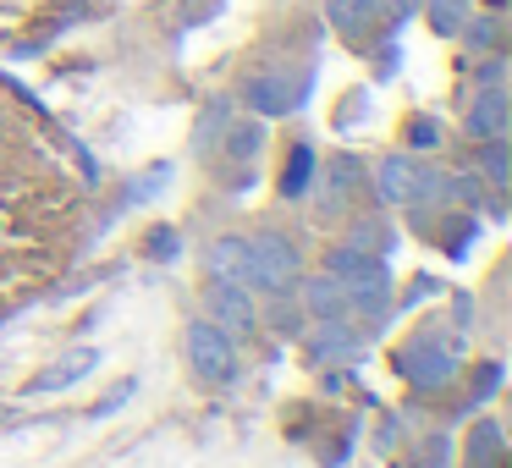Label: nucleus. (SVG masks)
I'll use <instances>...</instances> for the list:
<instances>
[{
  "label": "nucleus",
  "mask_w": 512,
  "mask_h": 468,
  "mask_svg": "<svg viewBox=\"0 0 512 468\" xmlns=\"http://www.w3.org/2000/svg\"><path fill=\"white\" fill-rule=\"evenodd\" d=\"M309 78H292V72H265V78L248 83V111L254 116H287L292 105H303Z\"/></svg>",
  "instance_id": "nucleus-3"
},
{
  "label": "nucleus",
  "mask_w": 512,
  "mask_h": 468,
  "mask_svg": "<svg viewBox=\"0 0 512 468\" xmlns=\"http://www.w3.org/2000/svg\"><path fill=\"white\" fill-rule=\"evenodd\" d=\"M413 177H419V166H413L408 155H391L386 166H380V199L386 204H413Z\"/></svg>",
  "instance_id": "nucleus-10"
},
{
  "label": "nucleus",
  "mask_w": 512,
  "mask_h": 468,
  "mask_svg": "<svg viewBox=\"0 0 512 468\" xmlns=\"http://www.w3.org/2000/svg\"><path fill=\"white\" fill-rule=\"evenodd\" d=\"M430 23L435 34H457L468 23V0H430Z\"/></svg>",
  "instance_id": "nucleus-15"
},
{
  "label": "nucleus",
  "mask_w": 512,
  "mask_h": 468,
  "mask_svg": "<svg viewBox=\"0 0 512 468\" xmlns=\"http://www.w3.org/2000/svg\"><path fill=\"white\" fill-rule=\"evenodd\" d=\"M204 276L215 287H248V243L243 237H221L204 248Z\"/></svg>",
  "instance_id": "nucleus-5"
},
{
  "label": "nucleus",
  "mask_w": 512,
  "mask_h": 468,
  "mask_svg": "<svg viewBox=\"0 0 512 468\" xmlns=\"http://www.w3.org/2000/svg\"><path fill=\"white\" fill-rule=\"evenodd\" d=\"M353 188H358V166H353V160H342V166L331 171V193H336V199H347Z\"/></svg>",
  "instance_id": "nucleus-18"
},
{
  "label": "nucleus",
  "mask_w": 512,
  "mask_h": 468,
  "mask_svg": "<svg viewBox=\"0 0 512 468\" xmlns=\"http://www.w3.org/2000/svg\"><path fill=\"white\" fill-rule=\"evenodd\" d=\"M386 292H391L386 259H380V265H369L358 281H347V303H353L358 314H386Z\"/></svg>",
  "instance_id": "nucleus-8"
},
{
  "label": "nucleus",
  "mask_w": 512,
  "mask_h": 468,
  "mask_svg": "<svg viewBox=\"0 0 512 468\" xmlns=\"http://www.w3.org/2000/svg\"><path fill=\"white\" fill-rule=\"evenodd\" d=\"M435 138H441V133H435V122H419V127H413V144H435Z\"/></svg>",
  "instance_id": "nucleus-21"
},
{
  "label": "nucleus",
  "mask_w": 512,
  "mask_h": 468,
  "mask_svg": "<svg viewBox=\"0 0 512 468\" xmlns=\"http://www.w3.org/2000/svg\"><path fill=\"white\" fill-rule=\"evenodd\" d=\"M149 254H155V259H177V232H155V237H149Z\"/></svg>",
  "instance_id": "nucleus-20"
},
{
  "label": "nucleus",
  "mask_w": 512,
  "mask_h": 468,
  "mask_svg": "<svg viewBox=\"0 0 512 468\" xmlns=\"http://www.w3.org/2000/svg\"><path fill=\"white\" fill-rule=\"evenodd\" d=\"M468 133L485 138V144L507 133V94H501V83H485V89H479V100L468 105Z\"/></svg>",
  "instance_id": "nucleus-6"
},
{
  "label": "nucleus",
  "mask_w": 512,
  "mask_h": 468,
  "mask_svg": "<svg viewBox=\"0 0 512 468\" xmlns=\"http://www.w3.org/2000/svg\"><path fill=\"white\" fill-rule=\"evenodd\" d=\"M188 358H193V369H199L204 380H215V386H226V380L237 375L232 336H226L221 325H193L188 331Z\"/></svg>",
  "instance_id": "nucleus-2"
},
{
  "label": "nucleus",
  "mask_w": 512,
  "mask_h": 468,
  "mask_svg": "<svg viewBox=\"0 0 512 468\" xmlns=\"http://www.w3.org/2000/svg\"><path fill=\"white\" fill-rule=\"evenodd\" d=\"M292 281H298V248L287 243V237L265 232L248 243V287L259 292H287Z\"/></svg>",
  "instance_id": "nucleus-1"
},
{
  "label": "nucleus",
  "mask_w": 512,
  "mask_h": 468,
  "mask_svg": "<svg viewBox=\"0 0 512 468\" xmlns=\"http://www.w3.org/2000/svg\"><path fill=\"white\" fill-rule=\"evenodd\" d=\"M397 369L413 380V386H446L452 380V353L446 347H435V342H413V347H402V358H397Z\"/></svg>",
  "instance_id": "nucleus-4"
},
{
  "label": "nucleus",
  "mask_w": 512,
  "mask_h": 468,
  "mask_svg": "<svg viewBox=\"0 0 512 468\" xmlns=\"http://www.w3.org/2000/svg\"><path fill=\"white\" fill-rule=\"evenodd\" d=\"M215 320H221L226 336H248L254 331V303H248V287H215Z\"/></svg>",
  "instance_id": "nucleus-9"
},
{
  "label": "nucleus",
  "mask_w": 512,
  "mask_h": 468,
  "mask_svg": "<svg viewBox=\"0 0 512 468\" xmlns=\"http://www.w3.org/2000/svg\"><path fill=\"white\" fill-rule=\"evenodd\" d=\"M369 265H380V254H364V248H353V243L325 254V276H336V281H358Z\"/></svg>",
  "instance_id": "nucleus-12"
},
{
  "label": "nucleus",
  "mask_w": 512,
  "mask_h": 468,
  "mask_svg": "<svg viewBox=\"0 0 512 468\" xmlns=\"http://www.w3.org/2000/svg\"><path fill=\"white\" fill-rule=\"evenodd\" d=\"M303 303H309L314 320H347V314H353V303H347V281H336V276H314L309 287H303Z\"/></svg>",
  "instance_id": "nucleus-7"
},
{
  "label": "nucleus",
  "mask_w": 512,
  "mask_h": 468,
  "mask_svg": "<svg viewBox=\"0 0 512 468\" xmlns=\"http://www.w3.org/2000/svg\"><path fill=\"white\" fill-rule=\"evenodd\" d=\"M375 12H380V0H325V17H331V28H342V34H364Z\"/></svg>",
  "instance_id": "nucleus-11"
},
{
  "label": "nucleus",
  "mask_w": 512,
  "mask_h": 468,
  "mask_svg": "<svg viewBox=\"0 0 512 468\" xmlns=\"http://www.w3.org/2000/svg\"><path fill=\"white\" fill-rule=\"evenodd\" d=\"M358 353V342H353V331H347L342 320H325V331H320V342H314V358H353Z\"/></svg>",
  "instance_id": "nucleus-13"
},
{
  "label": "nucleus",
  "mask_w": 512,
  "mask_h": 468,
  "mask_svg": "<svg viewBox=\"0 0 512 468\" xmlns=\"http://www.w3.org/2000/svg\"><path fill=\"white\" fill-rule=\"evenodd\" d=\"M479 166H485V177L496 182H507V149H501V138H490V149H485V160H479Z\"/></svg>",
  "instance_id": "nucleus-17"
},
{
  "label": "nucleus",
  "mask_w": 512,
  "mask_h": 468,
  "mask_svg": "<svg viewBox=\"0 0 512 468\" xmlns=\"http://www.w3.org/2000/svg\"><path fill=\"white\" fill-rule=\"evenodd\" d=\"M468 45H474V50H490V45H496V17H479V23H468Z\"/></svg>",
  "instance_id": "nucleus-19"
},
{
  "label": "nucleus",
  "mask_w": 512,
  "mask_h": 468,
  "mask_svg": "<svg viewBox=\"0 0 512 468\" xmlns=\"http://www.w3.org/2000/svg\"><path fill=\"white\" fill-rule=\"evenodd\" d=\"M309 171H314V155H309V149H298V155H292V166H287V177H281V193H287V199H298V193L309 188Z\"/></svg>",
  "instance_id": "nucleus-16"
},
{
  "label": "nucleus",
  "mask_w": 512,
  "mask_h": 468,
  "mask_svg": "<svg viewBox=\"0 0 512 468\" xmlns=\"http://www.w3.org/2000/svg\"><path fill=\"white\" fill-rule=\"evenodd\" d=\"M89 369H94V353H78V358H67V364L45 369V375L34 380V391H61V386H72L78 375H89Z\"/></svg>",
  "instance_id": "nucleus-14"
}]
</instances>
